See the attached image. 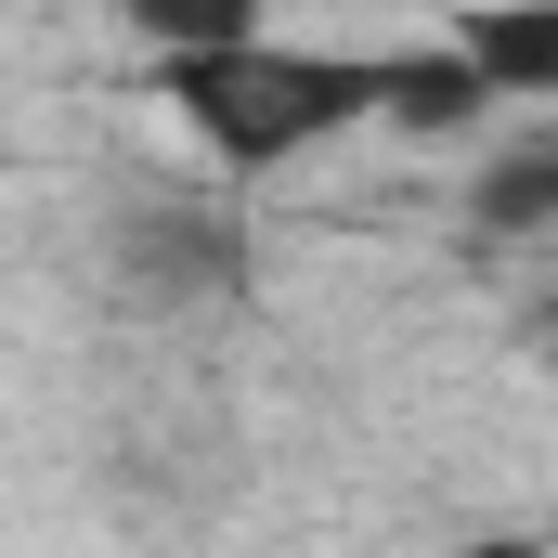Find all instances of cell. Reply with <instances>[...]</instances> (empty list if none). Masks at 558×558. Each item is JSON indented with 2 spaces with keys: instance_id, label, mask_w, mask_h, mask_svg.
<instances>
[{
  "instance_id": "obj_1",
  "label": "cell",
  "mask_w": 558,
  "mask_h": 558,
  "mask_svg": "<svg viewBox=\"0 0 558 558\" xmlns=\"http://www.w3.org/2000/svg\"><path fill=\"white\" fill-rule=\"evenodd\" d=\"M169 118L208 143V169L260 182L312 143L364 131L377 118V52H299V39H234V52H182L169 65Z\"/></svg>"
},
{
  "instance_id": "obj_2",
  "label": "cell",
  "mask_w": 558,
  "mask_h": 558,
  "mask_svg": "<svg viewBox=\"0 0 558 558\" xmlns=\"http://www.w3.org/2000/svg\"><path fill=\"white\" fill-rule=\"evenodd\" d=\"M454 52L481 65L494 105H558V0H468Z\"/></svg>"
},
{
  "instance_id": "obj_3",
  "label": "cell",
  "mask_w": 558,
  "mask_h": 558,
  "mask_svg": "<svg viewBox=\"0 0 558 558\" xmlns=\"http://www.w3.org/2000/svg\"><path fill=\"white\" fill-rule=\"evenodd\" d=\"M131 260H143V286H169V299H208V286L247 274V234H234L221 208H143Z\"/></svg>"
},
{
  "instance_id": "obj_4",
  "label": "cell",
  "mask_w": 558,
  "mask_h": 558,
  "mask_svg": "<svg viewBox=\"0 0 558 558\" xmlns=\"http://www.w3.org/2000/svg\"><path fill=\"white\" fill-rule=\"evenodd\" d=\"M494 92H481V65L441 39V52H377V118H403V131H468Z\"/></svg>"
},
{
  "instance_id": "obj_5",
  "label": "cell",
  "mask_w": 558,
  "mask_h": 558,
  "mask_svg": "<svg viewBox=\"0 0 558 558\" xmlns=\"http://www.w3.org/2000/svg\"><path fill=\"white\" fill-rule=\"evenodd\" d=\"M105 13L131 26L156 65H182V52H234V39L274 26V0H105Z\"/></svg>"
},
{
  "instance_id": "obj_6",
  "label": "cell",
  "mask_w": 558,
  "mask_h": 558,
  "mask_svg": "<svg viewBox=\"0 0 558 558\" xmlns=\"http://www.w3.org/2000/svg\"><path fill=\"white\" fill-rule=\"evenodd\" d=\"M468 208H481L494 234H558V143H520V156H494Z\"/></svg>"
},
{
  "instance_id": "obj_7",
  "label": "cell",
  "mask_w": 558,
  "mask_h": 558,
  "mask_svg": "<svg viewBox=\"0 0 558 558\" xmlns=\"http://www.w3.org/2000/svg\"><path fill=\"white\" fill-rule=\"evenodd\" d=\"M441 558H546V533H468V546H441Z\"/></svg>"
}]
</instances>
